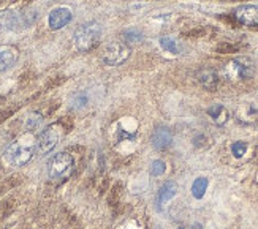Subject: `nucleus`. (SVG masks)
Returning <instances> with one entry per match:
<instances>
[{"instance_id":"f257e3e1","label":"nucleus","mask_w":258,"mask_h":229,"mask_svg":"<svg viewBox=\"0 0 258 229\" xmlns=\"http://www.w3.org/2000/svg\"><path fill=\"white\" fill-rule=\"evenodd\" d=\"M35 148H37V141L33 139V136L24 134L7 148L5 160L11 166H18V168L26 166L32 160L33 154H35Z\"/></svg>"},{"instance_id":"f03ea898","label":"nucleus","mask_w":258,"mask_h":229,"mask_svg":"<svg viewBox=\"0 0 258 229\" xmlns=\"http://www.w3.org/2000/svg\"><path fill=\"white\" fill-rule=\"evenodd\" d=\"M100 40H102V26L95 21L81 24L75 30V35H73L75 48L80 52H89L95 49Z\"/></svg>"},{"instance_id":"7ed1b4c3","label":"nucleus","mask_w":258,"mask_h":229,"mask_svg":"<svg viewBox=\"0 0 258 229\" xmlns=\"http://www.w3.org/2000/svg\"><path fill=\"white\" fill-rule=\"evenodd\" d=\"M222 74L230 81H247L255 74V65L249 57H234L225 63Z\"/></svg>"},{"instance_id":"20e7f679","label":"nucleus","mask_w":258,"mask_h":229,"mask_svg":"<svg viewBox=\"0 0 258 229\" xmlns=\"http://www.w3.org/2000/svg\"><path fill=\"white\" fill-rule=\"evenodd\" d=\"M75 168V160L70 154L67 152H59L55 154L48 165V174L49 179L54 182H62L65 179H69L70 174L73 173Z\"/></svg>"},{"instance_id":"39448f33","label":"nucleus","mask_w":258,"mask_h":229,"mask_svg":"<svg viewBox=\"0 0 258 229\" xmlns=\"http://www.w3.org/2000/svg\"><path fill=\"white\" fill-rule=\"evenodd\" d=\"M130 54H132V49L128 48L127 43L114 41L105 46V49L102 51V62L108 66H117L127 62Z\"/></svg>"},{"instance_id":"423d86ee","label":"nucleus","mask_w":258,"mask_h":229,"mask_svg":"<svg viewBox=\"0 0 258 229\" xmlns=\"http://www.w3.org/2000/svg\"><path fill=\"white\" fill-rule=\"evenodd\" d=\"M63 136V128L60 123H52L48 128H44L41 134L38 136L37 141V150L41 155H48L54 150V147L57 145Z\"/></svg>"},{"instance_id":"0eeeda50","label":"nucleus","mask_w":258,"mask_h":229,"mask_svg":"<svg viewBox=\"0 0 258 229\" xmlns=\"http://www.w3.org/2000/svg\"><path fill=\"white\" fill-rule=\"evenodd\" d=\"M231 18L241 27L258 30V5H239L233 11Z\"/></svg>"},{"instance_id":"6e6552de","label":"nucleus","mask_w":258,"mask_h":229,"mask_svg":"<svg viewBox=\"0 0 258 229\" xmlns=\"http://www.w3.org/2000/svg\"><path fill=\"white\" fill-rule=\"evenodd\" d=\"M72 19H73L72 10L70 8H65V7H59V8H54L51 13H49L48 22H49L51 30H60L67 24H70Z\"/></svg>"},{"instance_id":"1a4fd4ad","label":"nucleus","mask_w":258,"mask_h":229,"mask_svg":"<svg viewBox=\"0 0 258 229\" xmlns=\"http://www.w3.org/2000/svg\"><path fill=\"white\" fill-rule=\"evenodd\" d=\"M151 142L157 150H165V148H168L173 142V134H171L170 128H166V127L155 128L152 133V137H151Z\"/></svg>"},{"instance_id":"9d476101","label":"nucleus","mask_w":258,"mask_h":229,"mask_svg":"<svg viewBox=\"0 0 258 229\" xmlns=\"http://www.w3.org/2000/svg\"><path fill=\"white\" fill-rule=\"evenodd\" d=\"M197 79L206 90H216L220 83V76L214 68H203V70H200Z\"/></svg>"},{"instance_id":"9b49d317","label":"nucleus","mask_w":258,"mask_h":229,"mask_svg":"<svg viewBox=\"0 0 258 229\" xmlns=\"http://www.w3.org/2000/svg\"><path fill=\"white\" fill-rule=\"evenodd\" d=\"M18 60V49L13 46H2L0 48V73L7 71Z\"/></svg>"},{"instance_id":"f8f14e48","label":"nucleus","mask_w":258,"mask_h":229,"mask_svg":"<svg viewBox=\"0 0 258 229\" xmlns=\"http://www.w3.org/2000/svg\"><path fill=\"white\" fill-rule=\"evenodd\" d=\"M8 30H19L18 29V11L4 10L0 11V33Z\"/></svg>"},{"instance_id":"ddd939ff","label":"nucleus","mask_w":258,"mask_h":229,"mask_svg":"<svg viewBox=\"0 0 258 229\" xmlns=\"http://www.w3.org/2000/svg\"><path fill=\"white\" fill-rule=\"evenodd\" d=\"M176 191H177V187L174 182H165L159 190V198H157V201H159L160 205H163L165 202H168L176 196Z\"/></svg>"},{"instance_id":"4468645a","label":"nucleus","mask_w":258,"mask_h":229,"mask_svg":"<svg viewBox=\"0 0 258 229\" xmlns=\"http://www.w3.org/2000/svg\"><path fill=\"white\" fill-rule=\"evenodd\" d=\"M208 114H209V117L214 120L217 125H223L227 120H228V111L223 108L222 105H214V106H211L208 109Z\"/></svg>"},{"instance_id":"2eb2a0df","label":"nucleus","mask_w":258,"mask_h":229,"mask_svg":"<svg viewBox=\"0 0 258 229\" xmlns=\"http://www.w3.org/2000/svg\"><path fill=\"white\" fill-rule=\"evenodd\" d=\"M208 179L206 177H198L195 179V182L192 183V194L195 199H201L205 196V193L208 190Z\"/></svg>"},{"instance_id":"dca6fc26","label":"nucleus","mask_w":258,"mask_h":229,"mask_svg":"<svg viewBox=\"0 0 258 229\" xmlns=\"http://www.w3.org/2000/svg\"><path fill=\"white\" fill-rule=\"evenodd\" d=\"M159 41H160V46L166 52H171V54H179V52H181V46H179V43L174 38H171V37H162Z\"/></svg>"},{"instance_id":"f3484780","label":"nucleus","mask_w":258,"mask_h":229,"mask_svg":"<svg viewBox=\"0 0 258 229\" xmlns=\"http://www.w3.org/2000/svg\"><path fill=\"white\" fill-rule=\"evenodd\" d=\"M122 38H124L122 40L124 43H138L143 40V33L138 29H127L124 33H122Z\"/></svg>"},{"instance_id":"a211bd4d","label":"nucleus","mask_w":258,"mask_h":229,"mask_svg":"<svg viewBox=\"0 0 258 229\" xmlns=\"http://www.w3.org/2000/svg\"><path fill=\"white\" fill-rule=\"evenodd\" d=\"M41 122H43V116L40 112L32 114V116H29V119H27V130H37L41 125Z\"/></svg>"},{"instance_id":"6ab92c4d","label":"nucleus","mask_w":258,"mask_h":229,"mask_svg":"<svg viewBox=\"0 0 258 229\" xmlns=\"http://www.w3.org/2000/svg\"><path fill=\"white\" fill-rule=\"evenodd\" d=\"M165 169H166V165L165 162H162V160H155V162L151 165V174L154 177H159L165 173Z\"/></svg>"},{"instance_id":"aec40b11","label":"nucleus","mask_w":258,"mask_h":229,"mask_svg":"<svg viewBox=\"0 0 258 229\" xmlns=\"http://www.w3.org/2000/svg\"><path fill=\"white\" fill-rule=\"evenodd\" d=\"M245 150H247V144H245V142L238 141V142H234L231 145V152H233V155L236 157V158H241L245 154Z\"/></svg>"},{"instance_id":"412c9836","label":"nucleus","mask_w":258,"mask_h":229,"mask_svg":"<svg viewBox=\"0 0 258 229\" xmlns=\"http://www.w3.org/2000/svg\"><path fill=\"white\" fill-rule=\"evenodd\" d=\"M179 229H184V227H179Z\"/></svg>"}]
</instances>
